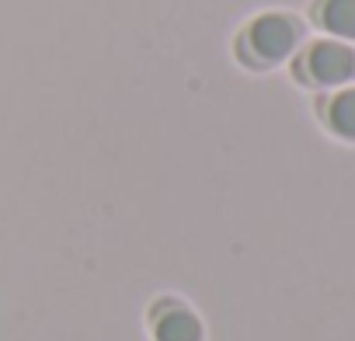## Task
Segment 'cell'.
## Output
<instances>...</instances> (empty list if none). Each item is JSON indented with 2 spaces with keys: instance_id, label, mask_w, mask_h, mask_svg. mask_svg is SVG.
<instances>
[{
  "instance_id": "6da1fadb",
  "label": "cell",
  "mask_w": 355,
  "mask_h": 341,
  "mask_svg": "<svg viewBox=\"0 0 355 341\" xmlns=\"http://www.w3.org/2000/svg\"><path fill=\"white\" fill-rule=\"evenodd\" d=\"M303 39V28L293 15H282V11H268V15H258L248 28H244V56L254 63V67H275L282 60H289L296 53Z\"/></svg>"
},
{
  "instance_id": "7a4b0ae2",
  "label": "cell",
  "mask_w": 355,
  "mask_h": 341,
  "mask_svg": "<svg viewBox=\"0 0 355 341\" xmlns=\"http://www.w3.org/2000/svg\"><path fill=\"white\" fill-rule=\"evenodd\" d=\"M296 77L310 87H348L355 80V49L341 39H317L303 49Z\"/></svg>"
},
{
  "instance_id": "3957f363",
  "label": "cell",
  "mask_w": 355,
  "mask_h": 341,
  "mask_svg": "<svg viewBox=\"0 0 355 341\" xmlns=\"http://www.w3.org/2000/svg\"><path fill=\"white\" fill-rule=\"evenodd\" d=\"M313 18L331 39L355 42V0H320Z\"/></svg>"
},
{
  "instance_id": "277c9868",
  "label": "cell",
  "mask_w": 355,
  "mask_h": 341,
  "mask_svg": "<svg viewBox=\"0 0 355 341\" xmlns=\"http://www.w3.org/2000/svg\"><path fill=\"white\" fill-rule=\"evenodd\" d=\"M153 338L157 341H202V324L185 306H167L153 324Z\"/></svg>"
},
{
  "instance_id": "5b68a950",
  "label": "cell",
  "mask_w": 355,
  "mask_h": 341,
  "mask_svg": "<svg viewBox=\"0 0 355 341\" xmlns=\"http://www.w3.org/2000/svg\"><path fill=\"white\" fill-rule=\"evenodd\" d=\"M324 125L338 139L355 143V87H338L324 101Z\"/></svg>"
}]
</instances>
